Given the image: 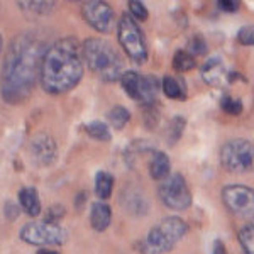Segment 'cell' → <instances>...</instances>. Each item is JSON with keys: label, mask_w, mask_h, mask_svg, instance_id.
<instances>
[{"label": "cell", "mask_w": 254, "mask_h": 254, "mask_svg": "<svg viewBox=\"0 0 254 254\" xmlns=\"http://www.w3.org/2000/svg\"><path fill=\"white\" fill-rule=\"evenodd\" d=\"M49 46L44 36L34 31L22 32L10 41L2 64L3 102L19 105L31 97Z\"/></svg>", "instance_id": "6da1fadb"}, {"label": "cell", "mask_w": 254, "mask_h": 254, "mask_svg": "<svg viewBox=\"0 0 254 254\" xmlns=\"http://www.w3.org/2000/svg\"><path fill=\"white\" fill-rule=\"evenodd\" d=\"M83 78L81 46L73 36L61 38L48 48L41 64L39 83L46 93L61 95L73 90Z\"/></svg>", "instance_id": "7a4b0ae2"}, {"label": "cell", "mask_w": 254, "mask_h": 254, "mask_svg": "<svg viewBox=\"0 0 254 254\" xmlns=\"http://www.w3.org/2000/svg\"><path fill=\"white\" fill-rule=\"evenodd\" d=\"M81 55H83V61L88 64L90 71L98 80L114 83L124 75L122 73L124 61L117 49L107 39L87 38L81 44Z\"/></svg>", "instance_id": "3957f363"}, {"label": "cell", "mask_w": 254, "mask_h": 254, "mask_svg": "<svg viewBox=\"0 0 254 254\" xmlns=\"http://www.w3.org/2000/svg\"><path fill=\"white\" fill-rule=\"evenodd\" d=\"M188 232V224L176 215L166 217L147 232L144 239L137 243L141 254H166L175 248Z\"/></svg>", "instance_id": "277c9868"}, {"label": "cell", "mask_w": 254, "mask_h": 254, "mask_svg": "<svg viewBox=\"0 0 254 254\" xmlns=\"http://www.w3.org/2000/svg\"><path fill=\"white\" fill-rule=\"evenodd\" d=\"M19 237L22 243L38 248H53L63 246L68 241V231L61 224L49 222V220H34L24 224L19 231Z\"/></svg>", "instance_id": "5b68a950"}, {"label": "cell", "mask_w": 254, "mask_h": 254, "mask_svg": "<svg viewBox=\"0 0 254 254\" xmlns=\"http://www.w3.org/2000/svg\"><path fill=\"white\" fill-rule=\"evenodd\" d=\"M220 163L234 175H248L254 171V142L248 139H229L220 147Z\"/></svg>", "instance_id": "8992f818"}, {"label": "cell", "mask_w": 254, "mask_h": 254, "mask_svg": "<svg viewBox=\"0 0 254 254\" xmlns=\"http://www.w3.org/2000/svg\"><path fill=\"white\" fill-rule=\"evenodd\" d=\"M117 38L119 44L124 49V53L129 56L134 63L142 64L147 61V44L142 34V29L139 27L137 20L130 17V14H124L117 22Z\"/></svg>", "instance_id": "52a82bcc"}, {"label": "cell", "mask_w": 254, "mask_h": 254, "mask_svg": "<svg viewBox=\"0 0 254 254\" xmlns=\"http://www.w3.org/2000/svg\"><path fill=\"white\" fill-rule=\"evenodd\" d=\"M121 87L130 100L141 104L142 107L156 104V97L161 88V81L154 75H142L137 71H124L121 76Z\"/></svg>", "instance_id": "ba28073f"}, {"label": "cell", "mask_w": 254, "mask_h": 254, "mask_svg": "<svg viewBox=\"0 0 254 254\" xmlns=\"http://www.w3.org/2000/svg\"><path fill=\"white\" fill-rule=\"evenodd\" d=\"M158 196L163 205L175 212L187 210L193 202L188 183L182 173H171L166 180H163L158 187Z\"/></svg>", "instance_id": "9c48e42d"}, {"label": "cell", "mask_w": 254, "mask_h": 254, "mask_svg": "<svg viewBox=\"0 0 254 254\" xmlns=\"http://www.w3.org/2000/svg\"><path fill=\"white\" fill-rule=\"evenodd\" d=\"M222 203L232 215L243 220L254 219V188L248 185H225L222 188Z\"/></svg>", "instance_id": "30bf717a"}, {"label": "cell", "mask_w": 254, "mask_h": 254, "mask_svg": "<svg viewBox=\"0 0 254 254\" xmlns=\"http://www.w3.org/2000/svg\"><path fill=\"white\" fill-rule=\"evenodd\" d=\"M81 15H83L85 22L100 34H107L114 26V9L109 2H102V0L83 2L81 3Z\"/></svg>", "instance_id": "8fae6325"}, {"label": "cell", "mask_w": 254, "mask_h": 254, "mask_svg": "<svg viewBox=\"0 0 254 254\" xmlns=\"http://www.w3.org/2000/svg\"><path fill=\"white\" fill-rule=\"evenodd\" d=\"M29 154L34 165L49 166L55 163L56 156H58V146L49 134L38 132L29 142Z\"/></svg>", "instance_id": "7c38bea8"}, {"label": "cell", "mask_w": 254, "mask_h": 254, "mask_svg": "<svg viewBox=\"0 0 254 254\" xmlns=\"http://www.w3.org/2000/svg\"><path fill=\"white\" fill-rule=\"evenodd\" d=\"M200 78L203 80V83H207L208 87H225L229 85V71L225 68L224 61L220 58H208L205 63L200 66Z\"/></svg>", "instance_id": "4fadbf2b"}, {"label": "cell", "mask_w": 254, "mask_h": 254, "mask_svg": "<svg viewBox=\"0 0 254 254\" xmlns=\"http://www.w3.org/2000/svg\"><path fill=\"white\" fill-rule=\"evenodd\" d=\"M122 205H124L126 212L129 215H136V217H141L147 214L149 210V202L141 191L134 190V188H129L122 193Z\"/></svg>", "instance_id": "5bb4252c"}, {"label": "cell", "mask_w": 254, "mask_h": 254, "mask_svg": "<svg viewBox=\"0 0 254 254\" xmlns=\"http://www.w3.org/2000/svg\"><path fill=\"white\" fill-rule=\"evenodd\" d=\"M112 222V208L107 202H93L90 208V225L93 231L105 232Z\"/></svg>", "instance_id": "9a60e30c"}, {"label": "cell", "mask_w": 254, "mask_h": 254, "mask_svg": "<svg viewBox=\"0 0 254 254\" xmlns=\"http://www.w3.org/2000/svg\"><path fill=\"white\" fill-rule=\"evenodd\" d=\"M147 170H149V176L156 182L166 180L171 175V161L168 154L163 153V151H153Z\"/></svg>", "instance_id": "2e32d148"}, {"label": "cell", "mask_w": 254, "mask_h": 254, "mask_svg": "<svg viewBox=\"0 0 254 254\" xmlns=\"http://www.w3.org/2000/svg\"><path fill=\"white\" fill-rule=\"evenodd\" d=\"M19 205L22 208V212L29 217H38L41 214V200L39 193L34 187H24L19 190L17 193Z\"/></svg>", "instance_id": "e0dca14e"}, {"label": "cell", "mask_w": 254, "mask_h": 254, "mask_svg": "<svg viewBox=\"0 0 254 254\" xmlns=\"http://www.w3.org/2000/svg\"><path fill=\"white\" fill-rule=\"evenodd\" d=\"M161 92L171 100H187V83L180 76L166 75L161 78Z\"/></svg>", "instance_id": "ac0fdd59"}, {"label": "cell", "mask_w": 254, "mask_h": 254, "mask_svg": "<svg viewBox=\"0 0 254 254\" xmlns=\"http://www.w3.org/2000/svg\"><path fill=\"white\" fill-rule=\"evenodd\" d=\"M114 183H116V180L109 171H98L95 175V195L100 202L110 198L114 191Z\"/></svg>", "instance_id": "d6986e66"}, {"label": "cell", "mask_w": 254, "mask_h": 254, "mask_svg": "<svg viewBox=\"0 0 254 254\" xmlns=\"http://www.w3.org/2000/svg\"><path fill=\"white\" fill-rule=\"evenodd\" d=\"M109 124L114 127L116 130H121L129 124L130 121V112L127 110L124 105H114L107 114Z\"/></svg>", "instance_id": "ffe728a7"}, {"label": "cell", "mask_w": 254, "mask_h": 254, "mask_svg": "<svg viewBox=\"0 0 254 254\" xmlns=\"http://www.w3.org/2000/svg\"><path fill=\"white\" fill-rule=\"evenodd\" d=\"M83 129H85V132H87L92 139H95V141L109 142L110 139H112V134H110L109 126L105 124V122H102V121L88 122V124L83 126Z\"/></svg>", "instance_id": "44dd1931"}, {"label": "cell", "mask_w": 254, "mask_h": 254, "mask_svg": "<svg viewBox=\"0 0 254 254\" xmlns=\"http://www.w3.org/2000/svg\"><path fill=\"white\" fill-rule=\"evenodd\" d=\"M237 241L244 254H254V222L246 224L239 229Z\"/></svg>", "instance_id": "7402d4cb"}, {"label": "cell", "mask_w": 254, "mask_h": 254, "mask_svg": "<svg viewBox=\"0 0 254 254\" xmlns=\"http://www.w3.org/2000/svg\"><path fill=\"white\" fill-rule=\"evenodd\" d=\"M187 127V119L183 116H175L173 119L170 121L168 124V129H166V141L170 146H173L178 142V139L182 137L183 130Z\"/></svg>", "instance_id": "603a6c76"}, {"label": "cell", "mask_w": 254, "mask_h": 254, "mask_svg": "<svg viewBox=\"0 0 254 254\" xmlns=\"http://www.w3.org/2000/svg\"><path fill=\"white\" fill-rule=\"evenodd\" d=\"M171 63H173V68L180 73L190 71V69H193L196 66L195 58L187 51V49H178V51L173 55V61H171Z\"/></svg>", "instance_id": "cb8c5ba5"}, {"label": "cell", "mask_w": 254, "mask_h": 254, "mask_svg": "<svg viewBox=\"0 0 254 254\" xmlns=\"http://www.w3.org/2000/svg\"><path fill=\"white\" fill-rule=\"evenodd\" d=\"M17 7L22 9V12H31V14L36 15H49L56 7V2H44V0H39V2H17Z\"/></svg>", "instance_id": "d4e9b609"}, {"label": "cell", "mask_w": 254, "mask_h": 254, "mask_svg": "<svg viewBox=\"0 0 254 254\" xmlns=\"http://www.w3.org/2000/svg\"><path fill=\"white\" fill-rule=\"evenodd\" d=\"M187 51L190 53L191 56H203V55H207V51H208V44H207V41L205 38H203L202 34H193L190 39H188V43H187Z\"/></svg>", "instance_id": "484cf974"}, {"label": "cell", "mask_w": 254, "mask_h": 254, "mask_svg": "<svg viewBox=\"0 0 254 254\" xmlns=\"http://www.w3.org/2000/svg\"><path fill=\"white\" fill-rule=\"evenodd\" d=\"M220 109L229 116H241L243 114V102L231 95H224L220 100Z\"/></svg>", "instance_id": "4316f807"}, {"label": "cell", "mask_w": 254, "mask_h": 254, "mask_svg": "<svg viewBox=\"0 0 254 254\" xmlns=\"http://www.w3.org/2000/svg\"><path fill=\"white\" fill-rule=\"evenodd\" d=\"M127 7H129L130 17L136 19L137 22H144V20H147V17H149L147 7L142 2H139V0H130V2H127Z\"/></svg>", "instance_id": "83f0119b"}, {"label": "cell", "mask_w": 254, "mask_h": 254, "mask_svg": "<svg viewBox=\"0 0 254 254\" xmlns=\"http://www.w3.org/2000/svg\"><path fill=\"white\" fill-rule=\"evenodd\" d=\"M237 41L243 46H254V24H248V26L241 27L237 32Z\"/></svg>", "instance_id": "f1b7e54d"}, {"label": "cell", "mask_w": 254, "mask_h": 254, "mask_svg": "<svg viewBox=\"0 0 254 254\" xmlns=\"http://www.w3.org/2000/svg\"><path fill=\"white\" fill-rule=\"evenodd\" d=\"M20 212H22V208H20L19 203L12 202V200H5L3 202V217H5L7 220H15L17 217L20 215Z\"/></svg>", "instance_id": "f546056e"}, {"label": "cell", "mask_w": 254, "mask_h": 254, "mask_svg": "<svg viewBox=\"0 0 254 254\" xmlns=\"http://www.w3.org/2000/svg\"><path fill=\"white\" fill-rule=\"evenodd\" d=\"M64 207H61V205H53V207H49L48 208V214H46V220H49V222H56V224H60V220L64 217Z\"/></svg>", "instance_id": "4dcf8cb0"}, {"label": "cell", "mask_w": 254, "mask_h": 254, "mask_svg": "<svg viewBox=\"0 0 254 254\" xmlns=\"http://www.w3.org/2000/svg\"><path fill=\"white\" fill-rule=\"evenodd\" d=\"M217 7L222 12H225V14H236L241 9V3L236 2V0H219Z\"/></svg>", "instance_id": "1f68e13d"}, {"label": "cell", "mask_w": 254, "mask_h": 254, "mask_svg": "<svg viewBox=\"0 0 254 254\" xmlns=\"http://www.w3.org/2000/svg\"><path fill=\"white\" fill-rule=\"evenodd\" d=\"M212 254H227V249H225V246L220 239H217L214 243V251H212Z\"/></svg>", "instance_id": "d6a6232c"}, {"label": "cell", "mask_w": 254, "mask_h": 254, "mask_svg": "<svg viewBox=\"0 0 254 254\" xmlns=\"http://www.w3.org/2000/svg\"><path fill=\"white\" fill-rule=\"evenodd\" d=\"M85 202H87V193H83V191L75 196V207L78 208V210H81V208H83Z\"/></svg>", "instance_id": "836d02e7"}, {"label": "cell", "mask_w": 254, "mask_h": 254, "mask_svg": "<svg viewBox=\"0 0 254 254\" xmlns=\"http://www.w3.org/2000/svg\"><path fill=\"white\" fill-rule=\"evenodd\" d=\"M38 254H61L58 251H55V249H51V248H41Z\"/></svg>", "instance_id": "e575fe53"}]
</instances>
